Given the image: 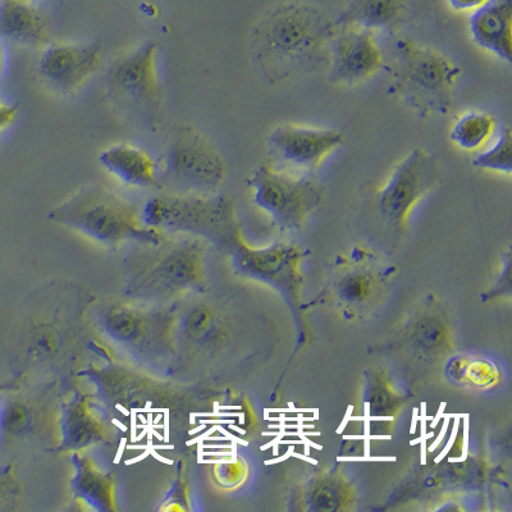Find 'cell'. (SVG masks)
Segmentation results:
<instances>
[{"instance_id":"obj_25","label":"cell","mask_w":512,"mask_h":512,"mask_svg":"<svg viewBox=\"0 0 512 512\" xmlns=\"http://www.w3.org/2000/svg\"><path fill=\"white\" fill-rule=\"evenodd\" d=\"M164 504H166L167 510L171 505L176 506L175 510H186L184 506L187 505V488L182 474L181 477H178L177 483L169 492L168 500Z\"/></svg>"},{"instance_id":"obj_7","label":"cell","mask_w":512,"mask_h":512,"mask_svg":"<svg viewBox=\"0 0 512 512\" xmlns=\"http://www.w3.org/2000/svg\"><path fill=\"white\" fill-rule=\"evenodd\" d=\"M248 185L256 207L283 228L300 227L323 203L324 191L318 182L306 175H291L271 164L256 168Z\"/></svg>"},{"instance_id":"obj_22","label":"cell","mask_w":512,"mask_h":512,"mask_svg":"<svg viewBox=\"0 0 512 512\" xmlns=\"http://www.w3.org/2000/svg\"><path fill=\"white\" fill-rule=\"evenodd\" d=\"M30 422V410L20 401H8L0 409V433L4 436H21L29 428Z\"/></svg>"},{"instance_id":"obj_20","label":"cell","mask_w":512,"mask_h":512,"mask_svg":"<svg viewBox=\"0 0 512 512\" xmlns=\"http://www.w3.org/2000/svg\"><path fill=\"white\" fill-rule=\"evenodd\" d=\"M473 166L478 169H483V171L511 175L512 136L510 127H502L491 148L475 155Z\"/></svg>"},{"instance_id":"obj_1","label":"cell","mask_w":512,"mask_h":512,"mask_svg":"<svg viewBox=\"0 0 512 512\" xmlns=\"http://www.w3.org/2000/svg\"><path fill=\"white\" fill-rule=\"evenodd\" d=\"M338 31L337 22L312 4H278L251 32V56L271 84L299 79L329 66Z\"/></svg>"},{"instance_id":"obj_14","label":"cell","mask_w":512,"mask_h":512,"mask_svg":"<svg viewBox=\"0 0 512 512\" xmlns=\"http://www.w3.org/2000/svg\"><path fill=\"white\" fill-rule=\"evenodd\" d=\"M99 164L127 186L149 189L157 184L154 160L145 150L136 146H109L100 153Z\"/></svg>"},{"instance_id":"obj_28","label":"cell","mask_w":512,"mask_h":512,"mask_svg":"<svg viewBox=\"0 0 512 512\" xmlns=\"http://www.w3.org/2000/svg\"><path fill=\"white\" fill-rule=\"evenodd\" d=\"M36 346H38L39 351L49 354V352L56 350V337L50 335V333H44V335H41L39 340L36 341Z\"/></svg>"},{"instance_id":"obj_6","label":"cell","mask_w":512,"mask_h":512,"mask_svg":"<svg viewBox=\"0 0 512 512\" xmlns=\"http://www.w3.org/2000/svg\"><path fill=\"white\" fill-rule=\"evenodd\" d=\"M164 178L181 194L212 195L226 181L227 163L203 132L182 126L164 154Z\"/></svg>"},{"instance_id":"obj_16","label":"cell","mask_w":512,"mask_h":512,"mask_svg":"<svg viewBox=\"0 0 512 512\" xmlns=\"http://www.w3.org/2000/svg\"><path fill=\"white\" fill-rule=\"evenodd\" d=\"M76 474L73 478V489L80 500L99 511L116 510L114 480L112 475L96 468L89 457L75 454L72 457Z\"/></svg>"},{"instance_id":"obj_27","label":"cell","mask_w":512,"mask_h":512,"mask_svg":"<svg viewBox=\"0 0 512 512\" xmlns=\"http://www.w3.org/2000/svg\"><path fill=\"white\" fill-rule=\"evenodd\" d=\"M17 111V105H7L0 102V132L15 122Z\"/></svg>"},{"instance_id":"obj_18","label":"cell","mask_w":512,"mask_h":512,"mask_svg":"<svg viewBox=\"0 0 512 512\" xmlns=\"http://www.w3.org/2000/svg\"><path fill=\"white\" fill-rule=\"evenodd\" d=\"M404 7L405 0H351L336 22L340 29H390L400 20Z\"/></svg>"},{"instance_id":"obj_24","label":"cell","mask_w":512,"mask_h":512,"mask_svg":"<svg viewBox=\"0 0 512 512\" xmlns=\"http://www.w3.org/2000/svg\"><path fill=\"white\" fill-rule=\"evenodd\" d=\"M17 493V480L11 466L0 469V509L15 500Z\"/></svg>"},{"instance_id":"obj_13","label":"cell","mask_w":512,"mask_h":512,"mask_svg":"<svg viewBox=\"0 0 512 512\" xmlns=\"http://www.w3.org/2000/svg\"><path fill=\"white\" fill-rule=\"evenodd\" d=\"M469 29L479 48L512 62V0H489L472 13Z\"/></svg>"},{"instance_id":"obj_3","label":"cell","mask_w":512,"mask_h":512,"mask_svg":"<svg viewBox=\"0 0 512 512\" xmlns=\"http://www.w3.org/2000/svg\"><path fill=\"white\" fill-rule=\"evenodd\" d=\"M459 66L437 50L397 41L390 93L422 117L445 116L454 105Z\"/></svg>"},{"instance_id":"obj_19","label":"cell","mask_w":512,"mask_h":512,"mask_svg":"<svg viewBox=\"0 0 512 512\" xmlns=\"http://www.w3.org/2000/svg\"><path fill=\"white\" fill-rule=\"evenodd\" d=\"M496 127L492 114L482 111L465 112L452 125L450 139L457 148L474 152L495 135Z\"/></svg>"},{"instance_id":"obj_10","label":"cell","mask_w":512,"mask_h":512,"mask_svg":"<svg viewBox=\"0 0 512 512\" xmlns=\"http://www.w3.org/2000/svg\"><path fill=\"white\" fill-rule=\"evenodd\" d=\"M102 62V45L53 44L43 50L38 75L54 93L70 95L93 76Z\"/></svg>"},{"instance_id":"obj_26","label":"cell","mask_w":512,"mask_h":512,"mask_svg":"<svg viewBox=\"0 0 512 512\" xmlns=\"http://www.w3.org/2000/svg\"><path fill=\"white\" fill-rule=\"evenodd\" d=\"M447 2L456 12L473 13L487 4L489 0H447Z\"/></svg>"},{"instance_id":"obj_17","label":"cell","mask_w":512,"mask_h":512,"mask_svg":"<svg viewBox=\"0 0 512 512\" xmlns=\"http://www.w3.org/2000/svg\"><path fill=\"white\" fill-rule=\"evenodd\" d=\"M105 431L107 429L91 409L88 397L77 396L68 405L63 419V443L67 448L79 451L102 442Z\"/></svg>"},{"instance_id":"obj_8","label":"cell","mask_w":512,"mask_h":512,"mask_svg":"<svg viewBox=\"0 0 512 512\" xmlns=\"http://www.w3.org/2000/svg\"><path fill=\"white\" fill-rule=\"evenodd\" d=\"M441 168L433 154L416 148L393 167L378 191V209L388 222L402 226L411 210L437 186Z\"/></svg>"},{"instance_id":"obj_23","label":"cell","mask_w":512,"mask_h":512,"mask_svg":"<svg viewBox=\"0 0 512 512\" xmlns=\"http://www.w3.org/2000/svg\"><path fill=\"white\" fill-rule=\"evenodd\" d=\"M212 323V315L207 308H196L192 310L186 319V331L192 338H199L208 331Z\"/></svg>"},{"instance_id":"obj_21","label":"cell","mask_w":512,"mask_h":512,"mask_svg":"<svg viewBox=\"0 0 512 512\" xmlns=\"http://www.w3.org/2000/svg\"><path fill=\"white\" fill-rule=\"evenodd\" d=\"M107 327L109 333L120 341H135L140 338L144 329L143 319L131 309H113L108 315Z\"/></svg>"},{"instance_id":"obj_4","label":"cell","mask_w":512,"mask_h":512,"mask_svg":"<svg viewBox=\"0 0 512 512\" xmlns=\"http://www.w3.org/2000/svg\"><path fill=\"white\" fill-rule=\"evenodd\" d=\"M140 217L145 226L162 232L196 233L224 241L237 232L235 204L222 194L155 196L146 201Z\"/></svg>"},{"instance_id":"obj_2","label":"cell","mask_w":512,"mask_h":512,"mask_svg":"<svg viewBox=\"0 0 512 512\" xmlns=\"http://www.w3.org/2000/svg\"><path fill=\"white\" fill-rule=\"evenodd\" d=\"M49 219L109 246L125 241L158 246L166 241L164 232L145 226L134 205L103 185L82 187L54 208Z\"/></svg>"},{"instance_id":"obj_5","label":"cell","mask_w":512,"mask_h":512,"mask_svg":"<svg viewBox=\"0 0 512 512\" xmlns=\"http://www.w3.org/2000/svg\"><path fill=\"white\" fill-rule=\"evenodd\" d=\"M157 54L158 44L144 41L117 58L107 73L109 96L114 103L150 131H157L163 120Z\"/></svg>"},{"instance_id":"obj_9","label":"cell","mask_w":512,"mask_h":512,"mask_svg":"<svg viewBox=\"0 0 512 512\" xmlns=\"http://www.w3.org/2000/svg\"><path fill=\"white\" fill-rule=\"evenodd\" d=\"M344 141V135L335 130L281 125L268 135V148L283 167L309 173L319 168Z\"/></svg>"},{"instance_id":"obj_15","label":"cell","mask_w":512,"mask_h":512,"mask_svg":"<svg viewBox=\"0 0 512 512\" xmlns=\"http://www.w3.org/2000/svg\"><path fill=\"white\" fill-rule=\"evenodd\" d=\"M45 18L27 0L0 3V38L21 45H40L47 40Z\"/></svg>"},{"instance_id":"obj_12","label":"cell","mask_w":512,"mask_h":512,"mask_svg":"<svg viewBox=\"0 0 512 512\" xmlns=\"http://www.w3.org/2000/svg\"><path fill=\"white\" fill-rule=\"evenodd\" d=\"M148 255L143 263L144 283L177 290L194 285L199 280L203 265V245L198 240L186 239L166 245Z\"/></svg>"},{"instance_id":"obj_11","label":"cell","mask_w":512,"mask_h":512,"mask_svg":"<svg viewBox=\"0 0 512 512\" xmlns=\"http://www.w3.org/2000/svg\"><path fill=\"white\" fill-rule=\"evenodd\" d=\"M383 56L374 32L360 27H344L333 40L329 76L338 85L360 84L376 75Z\"/></svg>"},{"instance_id":"obj_30","label":"cell","mask_w":512,"mask_h":512,"mask_svg":"<svg viewBox=\"0 0 512 512\" xmlns=\"http://www.w3.org/2000/svg\"><path fill=\"white\" fill-rule=\"evenodd\" d=\"M3 391H4V386H0V395H2Z\"/></svg>"},{"instance_id":"obj_29","label":"cell","mask_w":512,"mask_h":512,"mask_svg":"<svg viewBox=\"0 0 512 512\" xmlns=\"http://www.w3.org/2000/svg\"><path fill=\"white\" fill-rule=\"evenodd\" d=\"M0 68H2V52H0Z\"/></svg>"}]
</instances>
